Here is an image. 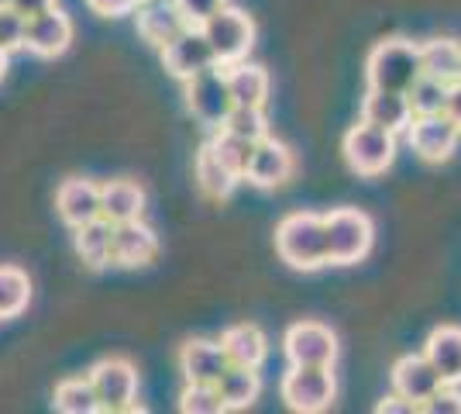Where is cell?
Masks as SVG:
<instances>
[{"label": "cell", "instance_id": "obj_1", "mask_svg": "<svg viewBox=\"0 0 461 414\" xmlns=\"http://www.w3.org/2000/svg\"><path fill=\"white\" fill-rule=\"evenodd\" d=\"M276 253L289 270L313 273L327 266V225L324 215L293 211L276 225Z\"/></svg>", "mask_w": 461, "mask_h": 414}, {"label": "cell", "instance_id": "obj_2", "mask_svg": "<svg viewBox=\"0 0 461 414\" xmlns=\"http://www.w3.org/2000/svg\"><path fill=\"white\" fill-rule=\"evenodd\" d=\"M420 41L410 39H385L379 41L366 60L368 90H393L406 94L413 79L420 77Z\"/></svg>", "mask_w": 461, "mask_h": 414}, {"label": "cell", "instance_id": "obj_3", "mask_svg": "<svg viewBox=\"0 0 461 414\" xmlns=\"http://www.w3.org/2000/svg\"><path fill=\"white\" fill-rule=\"evenodd\" d=\"M327 225V266H355L368 256L375 225L358 207H334L324 215Z\"/></svg>", "mask_w": 461, "mask_h": 414}, {"label": "cell", "instance_id": "obj_4", "mask_svg": "<svg viewBox=\"0 0 461 414\" xmlns=\"http://www.w3.org/2000/svg\"><path fill=\"white\" fill-rule=\"evenodd\" d=\"M200 32H203V39L211 45L217 66L249 60V52L255 49V21L241 7H230V4H224L217 14L203 21Z\"/></svg>", "mask_w": 461, "mask_h": 414}, {"label": "cell", "instance_id": "obj_5", "mask_svg": "<svg viewBox=\"0 0 461 414\" xmlns=\"http://www.w3.org/2000/svg\"><path fill=\"white\" fill-rule=\"evenodd\" d=\"M279 397L289 411L321 414L338 397V380L330 366H289V373L279 380Z\"/></svg>", "mask_w": 461, "mask_h": 414}, {"label": "cell", "instance_id": "obj_6", "mask_svg": "<svg viewBox=\"0 0 461 414\" xmlns=\"http://www.w3.org/2000/svg\"><path fill=\"white\" fill-rule=\"evenodd\" d=\"M341 152H345L348 166L358 177H383L385 170L396 162V135L368 124V121H358L345 132Z\"/></svg>", "mask_w": 461, "mask_h": 414}, {"label": "cell", "instance_id": "obj_7", "mask_svg": "<svg viewBox=\"0 0 461 414\" xmlns=\"http://www.w3.org/2000/svg\"><path fill=\"white\" fill-rule=\"evenodd\" d=\"M183 97H186V111L193 121L207 132H217L224 118L230 115L234 100H230L228 79H224V66H211L200 77H193L183 83Z\"/></svg>", "mask_w": 461, "mask_h": 414}, {"label": "cell", "instance_id": "obj_8", "mask_svg": "<svg viewBox=\"0 0 461 414\" xmlns=\"http://www.w3.org/2000/svg\"><path fill=\"white\" fill-rule=\"evenodd\" d=\"M86 376L94 383L100 411H135V400H138L135 363H128L121 355H111V359H100Z\"/></svg>", "mask_w": 461, "mask_h": 414}, {"label": "cell", "instance_id": "obj_9", "mask_svg": "<svg viewBox=\"0 0 461 414\" xmlns=\"http://www.w3.org/2000/svg\"><path fill=\"white\" fill-rule=\"evenodd\" d=\"M283 353L289 366H334L338 336L321 321H296L283 336Z\"/></svg>", "mask_w": 461, "mask_h": 414}, {"label": "cell", "instance_id": "obj_10", "mask_svg": "<svg viewBox=\"0 0 461 414\" xmlns=\"http://www.w3.org/2000/svg\"><path fill=\"white\" fill-rule=\"evenodd\" d=\"M293 173H296V156L289 152V145L266 135L255 142V152H251L249 170L241 179H249L258 190H279L283 183L293 179Z\"/></svg>", "mask_w": 461, "mask_h": 414}, {"label": "cell", "instance_id": "obj_11", "mask_svg": "<svg viewBox=\"0 0 461 414\" xmlns=\"http://www.w3.org/2000/svg\"><path fill=\"white\" fill-rule=\"evenodd\" d=\"M158 56H162V69H166L173 79H179V83H186V79L200 77L203 69L217 66L211 45H207V39H203V32H200V28H186V32H179L169 45H162V49H158Z\"/></svg>", "mask_w": 461, "mask_h": 414}, {"label": "cell", "instance_id": "obj_12", "mask_svg": "<svg viewBox=\"0 0 461 414\" xmlns=\"http://www.w3.org/2000/svg\"><path fill=\"white\" fill-rule=\"evenodd\" d=\"M403 135H406V142H410V149H413L423 162H444V159H451L461 142V132L444 118V115L413 118Z\"/></svg>", "mask_w": 461, "mask_h": 414}, {"label": "cell", "instance_id": "obj_13", "mask_svg": "<svg viewBox=\"0 0 461 414\" xmlns=\"http://www.w3.org/2000/svg\"><path fill=\"white\" fill-rule=\"evenodd\" d=\"M73 41V21L66 11L59 7H49L41 14H32L28 24H24V49L39 60H56L69 49Z\"/></svg>", "mask_w": 461, "mask_h": 414}, {"label": "cell", "instance_id": "obj_14", "mask_svg": "<svg viewBox=\"0 0 461 414\" xmlns=\"http://www.w3.org/2000/svg\"><path fill=\"white\" fill-rule=\"evenodd\" d=\"M389 376H393V391L406 397L410 404H417V411L423 408V400H430L441 391V376H438V370L430 366V359L423 353L400 355L393 363V373Z\"/></svg>", "mask_w": 461, "mask_h": 414}, {"label": "cell", "instance_id": "obj_15", "mask_svg": "<svg viewBox=\"0 0 461 414\" xmlns=\"http://www.w3.org/2000/svg\"><path fill=\"white\" fill-rule=\"evenodd\" d=\"M228 366L224 345L213 338H190L179 349V373L186 383H217Z\"/></svg>", "mask_w": 461, "mask_h": 414}, {"label": "cell", "instance_id": "obj_16", "mask_svg": "<svg viewBox=\"0 0 461 414\" xmlns=\"http://www.w3.org/2000/svg\"><path fill=\"white\" fill-rule=\"evenodd\" d=\"M56 211L69 228H79V225L100 217V183L83 177L62 179L56 190Z\"/></svg>", "mask_w": 461, "mask_h": 414}, {"label": "cell", "instance_id": "obj_17", "mask_svg": "<svg viewBox=\"0 0 461 414\" xmlns=\"http://www.w3.org/2000/svg\"><path fill=\"white\" fill-rule=\"evenodd\" d=\"M155 256H158V235L141 217L114 225V266L135 270V266H149Z\"/></svg>", "mask_w": 461, "mask_h": 414}, {"label": "cell", "instance_id": "obj_18", "mask_svg": "<svg viewBox=\"0 0 461 414\" xmlns=\"http://www.w3.org/2000/svg\"><path fill=\"white\" fill-rule=\"evenodd\" d=\"M135 11H138V14H135V18H138V35L149 41L152 49L169 45L179 32H186V28H190V24H186V18L179 14L176 0H152V4H138Z\"/></svg>", "mask_w": 461, "mask_h": 414}, {"label": "cell", "instance_id": "obj_19", "mask_svg": "<svg viewBox=\"0 0 461 414\" xmlns=\"http://www.w3.org/2000/svg\"><path fill=\"white\" fill-rule=\"evenodd\" d=\"M73 249L83 266L104 270L114 262V225L107 217H94L86 225L73 228Z\"/></svg>", "mask_w": 461, "mask_h": 414}, {"label": "cell", "instance_id": "obj_20", "mask_svg": "<svg viewBox=\"0 0 461 414\" xmlns=\"http://www.w3.org/2000/svg\"><path fill=\"white\" fill-rule=\"evenodd\" d=\"M362 121L383 128V132H393V135H403L413 121V111H410V100L406 94H393V90H368L366 100H362Z\"/></svg>", "mask_w": 461, "mask_h": 414}, {"label": "cell", "instance_id": "obj_21", "mask_svg": "<svg viewBox=\"0 0 461 414\" xmlns=\"http://www.w3.org/2000/svg\"><path fill=\"white\" fill-rule=\"evenodd\" d=\"M423 355L438 370L441 383L461 387V328L458 325H441L423 342Z\"/></svg>", "mask_w": 461, "mask_h": 414}, {"label": "cell", "instance_id": "obj_22", "mask_svg": "<svg viewBox=\"0 0 461 414\" xmlns=\"http://www.w3.org/2000/svg\"><path fill=\"white\" fill-rule=\"evenodd\" d=\"M224 79H228L234 107H266L272 79L262 66H255L249 60L230 62V66H224Z\"/></svg>", "mask_w": 461, "mask_h": 414}, {"label": "cell", "instance_id": "obj_23", "mask_svg": "<svg viewBox=\"0 0 461 414\" xmlns=\"http://www.w3.org/2000/svg\"><path fill=\"white\" fill-rule=\"evenodd\" d=\"M141 215H145V190L135 179L100 183V217H107L111 225H121V221H135Z\"/></svg>", "mask_w": 461, "mask_h": 414}, {"label": "cell", "instance_id": "obj_24", "mask_svg": "<svg viewBox=\"0 0 461 414\" xmlns=\"http://www.w3.org/2000/svg\"><path fill=\"white\" fill-rule=\"evenodd\" d=\"M224 355H228L230 366H251V370H262L266 355H269V338L258 325H230L228 332L221 336Z\"/></svg>", "mask_w": 461, "mask_h": 414}, {"label": "cell", "instance_id": "obj_25", "mask_svg": "<svg viewBox=\"0 0 461 414\" xmlns=\"http://www.w3.org/2000/svg\"><path fill=\"white\" fill-rule=\"evenodd\" d=\"M193 179H196V190L203 194L207 200H228L238 187V173H230L228 166L217 159L213 145H200V152L193 159Z\"/></svg>", "mask_w": 461, "mask_h": 414}, {"label": "cell", "instance_id": "obj_26", "mask_svg": "<svg viewBox=\"0 0 461 414\" xmlns=\"http://www.w3.org/2000/svg\"><path fill=\"white\" fill-rule=\"evenodd\" d=\"M420 69L441 83L461 79V41L455 39H427L420 41Z\"/></svg>", "mask_w": 461, "mask_h": 414}, {"label": "cell", "instance_id": "obj_27", "mask_svg": "<svg viewBox=\"0 0 461 414\" xmlns=\"http://www.w3.org/2000/svg\"><path fill=\"white\" fill-rule=\"evenodd\" d=\"M217 391L224 397V411H245L262 394V376L251 366H228L217 380Z\"/></svg>", "mask_w": 461, "mask_h": 414}, {"label": "cell", "instance_id": "obj_28", "mask_svg": "<svg viewBox=\"0 0 461 414\" xmlns=\"http://www.w3.org/2000/svg\"><path fill=\"white\" fill-rule=\"evenodd\" d=\"M52 408L62 414H96L100 411V400L90 383V376H69V380H59L56 394H52Z\"/></svg>", "mask_w": 461, "mask_h": 414}, {"label": "cell", "instance_id": "obj_29", "mask_svg": "<svg viewBox=\"0 0 461 414\" xmlns=\"http://www.w3.org/2000/svg\"><path fill=\"white\" fill-rule=\"evenodd\" d=\"M32 300V280L18 266H0V321L18 317Z\"/></svg>", "mask_w": 461, "mask_h": 414}, {"label": "cell", "instance_id": "obj_30", "mask_svg": "<svg viewBox=\"0 0 461 414\" xmlns=\"http://www.w3.org/2000/svg\"><path fill=\"white\" fill-rule=\"evenodd\" d=\"M406 100H410L413 118H423V115H444V104H447V83L420 73V77L413 79V87L406 90Z\"/></svg>", "mask_w": 461, "mask_h": 414}, {"label": "cell", "instance_id": "obj_31", "mask_svg": "<svg viewBox=\"0 0 461 414\" xmlns=\"http://www.w3.org/2000/svg\"><path fill=\"white\" fill-rule=\"evenodd\" d=\"M213 152H217V159L228 166L230 173H238V177H245V170H249V159L251 152H255V142L251 138H241L234 135V132H224V128H217L211 138Z\"/></svg>", "mask_w": 461, "mask_h": 414}, {"label": "cell", "instance_id": "obj_32", "mask_svg": "<svg viewBox=\"0 0 461 414\" xmlns=\"http://www.w3.org/2000/svg\"><path fill=\"white\" fill-rule=\"evenodd\" d=\"M179 411L183 414H221L224 411V397L217 391V383H186L179 394Z\"/></svg>", "mask_w": 461, "mask_h": 414}, {"label": "cell", "instance_id": "obj_33", "mask_svg": "<svg viewBox=\"0 0 461 414\" xmlns=\"http://www.w3.org/2000/svg\"><path fill=\"white\" fill-rule=\"evenodd\" d=\"M221 128H224V132H234V135H241V138H251V142H258V138L269 135L266 107H230V115L224 118Z\"/></svg>", "mask_w": 461, "mask_h": 414}, {"label": "cell", "instance_id": "obj_34", "mask_svg": "<svg viewBox=\"0 0 461 414\" xmlns=\"http://www.w3.org/2000/svg\"><path fill=\"white\" fill-rule=\"evenodd\" d=\"M24 24H28V18L21 11H14L11 4L0 7V49L4 52L24 49Z\"/></svg>", "mask_w": 461, "mask_h": 414}, {"label": "cell", "instance_id": "obj_35", "mask_svg": "<svg viewBox=\"0 0 461 414\" xmlns=\"http://www.w3.org/2000/svg\"><path fill=\"white\" fill-rule=\"evenodd\" d=\"M224 4H228V0H176L179 14L186 18V24H190V28H200V24L211 18V14H217Z\"/></svg>", "mask_w": 461, "mask_h": 414}, {"label": "cell", "instance_id": "obj_36", "mask_svg": "<svg viewBox=\"0 0 461 414\" xmlns=\"http://www.w3.org/2000/svg\"><path fill=\"white\" fill-rule=\"evenodd\" d=\"M420 411H427V414H461V391L458 387H451V383H441V391L430 397V400H423Z\"/></svg>", "mask_w": 461, "mask_h": 414}, {"label": "cell", "instance_id": "obj_37", "mask_svg": "<svg viewBox=\"0 0 461 414\" xmlns=\"http://www.w3.org/2000/svg\"><path fill=\"white\" fill-rule=\"evenodd\" d=\"M86 7L100 18H124V14H135L138 0H86Z\"/></svg>", "mask_w": 461, "mask_h": 414}, {"label": "cell", "instance_id": "obj_38", "mask_svg": "<svg viewBox=\"0 0 461 414\" xmlns=\"http://www.w3.org/2000/svg\"><path fill=\"white\" fill-rule=\"evenodd\" d=\"M375 411H379V414H413V411H417V404H410L406 397H400L396 391H393V394L383 397V400L375 404Z\"/></svg>", "mask_w": 461, "mask_h": 414}, {"label": "cell", "instance_id": "obj_39", "mask_svg": "<svg viewBox=\"0 0 461 414\" xmlns=\"http://www.w3.org/2000/svg\"><path fill=\"white\" fill-rule=\"evenodd\" d=\"M444 118L451 121L455 128L461 132V79L447 87V104H444Z\"/></svg>", "mask_w": 461, "mask_h": 414}, {"label": "cell", "instance_id": "obj_40", "mask_svg": "<svg viewBox=\"0 0 461 414\" xmlns=\"http://www.w3.org/2000/svg\"><path fill=\"white\" fill-rule=\"evenodd\" d=\"M11 7H14V11H21L24 18H32V14H41V11L56 7V0H11Z\"/></svg>", "mask_w": 461, "mask_h": 414}, {"label": "cell", "instance_id": "obj_41", "mask_svg": "<svg viewBox=\"0 0 461 414\" xmlns=\"http://www.w3.org/2000/svg\"><path fill=\"white\" fill-rule=\"evenodd\" d=\"M7 56H11V52H4V49H0V79L7 77Z\"/></svg>", "mask_w": 461, "mask_h": 414}, {"label": "cell", "instance_id": "obj_42", "mask_svg": "<svg viewBox=\"0 0 461 414\" xmlns=\"http://www.w3.org/2000/svg\"><path fill=\"white\" fill-rule=\"evenodd\" d=\"M7 4H11V0H0V7H7Z\"/></svg>", "mask_w": 461, "mask_h": 414}, {"label": "cell", "instance_id": "obj_43", "mask_svg": "<svg viewBox=\"0 0 461 414\" xmlns=\"http://www.w3.org/2000/svg\"><path fill=\"white\" fill-rule=\"evenodd\" d=\"M138 4H152V0H138Z\"/></svg>", "mask_w": 461, "mask_h": 414}]
</instances>
